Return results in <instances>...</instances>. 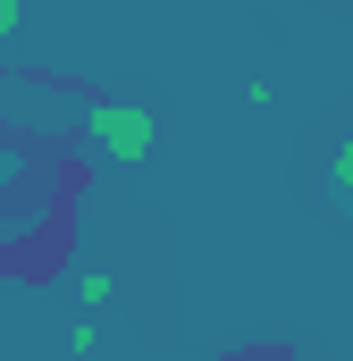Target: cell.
<instances>
[{
  "instance_id": "1",
  "label": "cell",
  "mask_w": 353,
  "mask_h": 361,
  "mask_svg": "<svg viewBox=\"0 0 353 361\" xmlns=\"http://www.w3.org/2000/svg\"><path fill=\"white\" fill-rule=\"evenodd\" d=\"M152 109H135V101H92V143L109 152V160H152Z\"/></svg>"
},
{
  "instance_id": "2",
  "label": "cell",
  "mask_w": 353,
  "mask_h": 361,
  "mask_svg": "<svg viewBox=\"0 0 353 361\" xmlns=\"http://www.w3.org/2000/svg\"><path fill=\"white\" fill-rule=\"evenodd\" d=\"M320 193L337 202V219H353V135L328 152V169H320Z\"/></svg>"
},
{
  "instance_id": "3",
  "label": "cell",
  "mask_w": 353,
  "mask_h": 361,
  "mask_svg": "<svg viewBox=\"0 0 353 361\" xmlns=\"http://www.w3.org/2000/svg\"><path fill=\"white\" fill-rule=\"evenodd\" d=\"M25 169H34V152H25L17 135H0V202L17 193V177H25Z\"/></svg>"
},
{
  "instance_id": "4",
  "label": "cell",
  "mask_w": 353,
  "mask_h": 361,
  "mask_svg": "<svg viewBox=\"0 0 353 361\" xmlns=\"http://www.w3.org/2000/svg\"><path fill=\"white\" fill-rule=\"evenodd\" d=\"M76 302H85V311H101V302H109V277L85 269V277H76Z\"/></svg>"
},
{
  "instance_id": "5",
  "label": "cell",
  "mask_w": 353,
  "mask_h": 361,
  "mask_svg": "<svg viewBox=\"0 0 353 361\" xmlns=\"http://www.w3.org/2000/svg\"><path fill=\"white\" fill-rule=\"evenodd\" d=\"M68 353H76V361L101 353V328H92V319H76V328H68Z\"/></svg>"
},
{
  "instance_id": "6",
  "label": "cell",
  "mask_w": 353,
  "mask_h": 361,
  "mask_svg": "<svg viewBox=\"0 0 353 361\" xmlns=\"http://www.w3.org/2000/svg\"><path fill=\"white\" fill-rule=\"evenodd\" d=\"M8 34H17V0H0V42H8Z\"/></svg>"
},
{
  "instance_id": "7",
  "label": "cell",
  "mask_w": 353,
  "mask_h": 361,
  "mask_svg": "<svg viewBox=\"0 0 353 361\" xmlns=\"http://www.w3.org/2000/svg\"><path fill=\"white\" fill-rule=\"evenodd\" d=\"M236 361H294V353H236Z\"/></svg>"
}]
</instances>
